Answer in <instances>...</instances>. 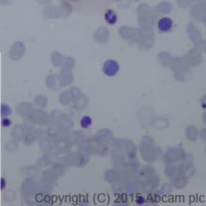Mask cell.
Segmentation results:
<instances>
[{
    "instance_id": "cell-1",
    "label": "cell",
    "mask_w": 206,
    "mask_h": 206,
    "mask_svg": "<svg viewBox=\"0 0 206 206\" xmlns=\"http://www.w3.org/2000/svg\"><path fill=\"white\" fill-rule=\"evenodd\" d=\"M120 70V65L116 61L113 59H108L103 65V72L105 75L109 77L116 75Z\"/></svg>"
},
{
    "instance_id": "cell-2",
    "label": "cell",
    "mask_w": 206,
    "mask_h": 206,
    "mask_svg": "<svg viewBox=\"0 0 206 206\" xmlns=\"http://www.w3.org/2000/svg\"><path fill=\"white\" fill-rule=\"evenodd\" d=\"M157 26L160 32L167 33L172 30L173 26V22L170 17H162L158 20Z\"/></svg>"
},
{
    "instance_id": "cell-3",
    "label": "cell",
    "mask_w": 206,
    "mask_h": 206,
    "mask_svg": "<svg viewBox=\"0 0 206 206\" xmlns=\"http://www.w3.org/2000/svg\"><path fill=\"white\" fill-rule=\"evenodd\" d=\"M104 20L107 24L109 25H115V23L118 20V17H117V14L115 10L111 9H107L104 13Z\"/></svg>"
},
{
    "instance_id": "cell-4",
    "label": "cell",
    "mask_w": 206,
    "mask_h": 206,
    "mask_svg": "<svg viewBox=\"0 0 206 206\" xmlns=\"http://www.w3.org/2000/svg\"><path fill=\"white\" fill-rule=\"evenodd\" d=\"M93 124V120L89 115H84L80 119V126L83 129H88Z\"/></svg>"
},
{
    "instance_id": "cell-5",
    "label": "cell",
    "mask_w": 206,
    "mask_h": 206,
    "mask_svg": "<svg viewBox=\"0 0 206 206\" xmlns=\"http://www.w3.org/2000/svg\"><path fill=\"white\" fill-rule=\"evenodd\" d=\"M1 124H2V125L4 127H9L12 124V121L8 117H4L2 119V121H1Z\"/></svg>"
},
{
    "instance_id": "cell-6",
    "label": "cell",
    "mask_w": 206,
    "mask_h": 206,
    "mask_svg": "<svg viewBox=\"0 0 206 206\" xmlns=\"http://www.w3.org/2000/svg\"><path fill=\"white\" fill-rule=\"evenodd\" d=\"M135 202L137 204H139V205H142V204H143L145 202V198L143 196H137L135 199Z\"/></svg>"
},
{
    "instance_id": "cell-7",
    "label": "cell",
    "mask_w": 206,
    "mask_h": 206,
    "mask_svg": "<svg viewBox=\"0 0 206 206\" xmlns=\"http://www.w3.org/2000/svg\"><path fill=\"white\" fill-rule=\"evenodd\" d=\"M6 184H7V182L5 178H1L0 179V189L1 190H4L6 188Z\"/></svg>"
}]
</instances>
